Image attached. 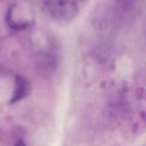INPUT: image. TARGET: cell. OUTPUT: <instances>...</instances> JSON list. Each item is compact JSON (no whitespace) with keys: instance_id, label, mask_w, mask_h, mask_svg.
I'll use <instances>...</instances> for the list:
<instances>
[{"instance_id":"3957f363","label":"cell","mask_w":146,"mask_h":146,"mask_svg":"<svg viewBox=\"0 0 146 146\" xmlns=\"http://www.w3.org/2000/svg\"><path fill=\"white\" fill-rule=\"evenodd\" d=\"M15 146H26V144H25V141H24L23 139H18V140L15 143Z\"/></svg>"},{"instance_id":"7a4b0ae2","label":"cell","mask_w":146,"mask_h":146,"mask_svg":"<svg viewBox=\"0 0 146 146\" xmlns=\"http://www.w3.org/2000/svg\"><path fill=\"white\" fill-rule=\"evenodd\" d=\"M31 86L30 82L22 75H16L15 76V84H14V90L13 95L9 99V104H15L23 98H25L29 92H30Z\"/></svg>"},{"instance_id":"6da1fadb","label":"cell","mask_w":146,"mask_h":146,"mask_svg":"<svg viewBox=\"0 0 146 146\" xmlns=\"http://www.w3.org/2000/svg\"><path fill=\"white\" fill-rule=\"evenodd\" d=\"M39 5L42 13L56 22L72 21L79 13V6L75 1H41Z\"/></svg>"}]
</instances>
